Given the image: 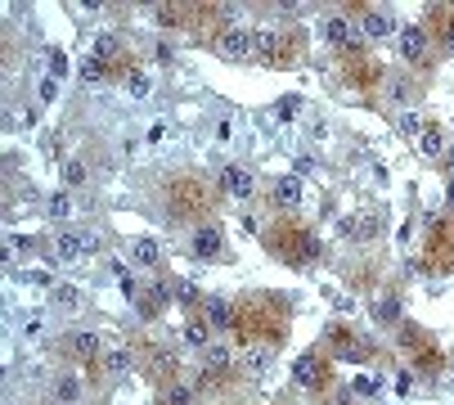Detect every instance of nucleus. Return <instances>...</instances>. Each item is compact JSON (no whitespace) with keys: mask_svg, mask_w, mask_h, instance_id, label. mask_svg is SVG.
Here are the masks:
<instances>
[{"mask_svg":"<svg viewBox=\"0 0 454 405\" xmlns=\"http://www.w3.org/2000/svg\"><path fill=\"white\" fill-rule=\"evenodd\" d=\"M292 383H297V387H315V383H320V356H311V351L297 356V365H292Z\"/></svg>","mask_w":454,"mask_h":405,"instance_id":"nucleus-10","label":"nucleus"},{"mask_svg":"<svg viewBox=\"0 0 454 405\" xmlns=\"http://www.w3.org/2000/svg\"><path fill=\"white\" fill-rule=\"evenodd\" d=\"M50 302L59 306V311H77V306H81V288L77 284H54L50 288Z\"/></svg>","mask_w":454,"mask_h":405,"instance_id":"nucleus-17","label":"nucleus"},{"mask_svg":"<svg viewBox=\"0 0 454 405\" xmlns=\"http://www.w3.org/2000/svg\"><path fill=\"white\" fill-rule=\"evenodd\" d=\"M100 77H104V64H100V59H85V64H81V81H85V86H95Z\"/></svg>","mask_w":454,"mask_h":405,"instance_id":"nucleus-31","label":"nucleus"},{"mask_svg":"<svg viewBox=\"0 0 454 405\" xmlns=\"http://www.w3.org/2000/svg\"><path fill=\"white\" fill-rule=\"evenodd\" d=\"M446 203L454 207V171H450V185H446Z\"/></svg>","mask_w":454,"mask_h":405,"instance_id":"nucleus-42","label":"nucleus"},{"mask_svg":"<svg viewBox=\"0 0 454 405\" xmlns=\"http://www.w3.org/2000/svg\"><path fill=\"white\" fill-rule=\"evenodd\" d=\"M315 257H320V239L301 230V235L288 243V262H292V266H306V262H315Z\"/></svg>","mask_w":454,"mask_h":405,"instance_id":"nucleus-8","label":"nucleus"},{"mask_svg":"<svg viewBox=\"0 0 454 405\" xmlns=\"http://www.w3.org/2000/svg\"><path fill=\"white\" fill-rule=\"evenodd\" d=\"M193 257H203V262H212V257H220V248H225V239H220V225H212V221H203L198 230H193Z\"/></svg>","mask_w":454,"mask_h":405,"instance_id":"nucleus-2","label":"nucleus"},{"mask_svg":"<svg viewBox=\"0 0 454 405\" xmlns=\"http://www.w3.org/2000/svg\"><path fill=\"white\" fill-rule=\"evenodd\" d=\"M427 54V32L423 28H400V59L405 64H419Z\"/></svg>","mask_w":454,"mask_h":405,"instance_id":"nucleus-5","label":"nucleus"},{"mask_svg":"<svg viewBox=\"0 0 454 405\" xmlns=\"http://www.w3.org/2000/svg\"><path fill=\"white\" fill-rule=\"evenodd\" d=\"M387 95H391V100H410V81H405V77H391V81H387Z\"/></svg>","mask_w":454,"mask_h":405,"instance_id":"nucleus-36","label":"nucleus"},{"mask_svg":"<svg viewBox=\"0 0 454 405\" xmlns=\"http://www.w3.org/2000/svg\"><path fill=\"white\" fill-rule=\"evenodd\" d=\"M36 95H41V104H54V95H59V77H45L41 86H36Z\"/></svg>","mask_w":454,"mask_h":405,"instance_id":"nucleus-33","label":"nucleus"},{"mask_svg":"<svg viewBox=\"0 0 454 405\" xmlns=\"http://www.w3.org/2000/svg\"><path fill=\"white\" fill-rule=\"evenodd\" d=\"M275 203L279 207H301V176H284L275 185Z\"/></svg>","mask_w":454,"mask_h":405,"instance_id":"nucleus-16","label":"nucleus"},{"mask_svg":"<svg viewBox=\"0 0 454 405\" xmlns=\"http://www.w3.org/2000/svg\"><path fill=\"white\" fill-rule=\"evenodd\" d=\"M131 262H135V266H157V262H162L157 239H131Z\"/></svg>","mask_w":454,"mask_h":405,"instance_id":"nucleus-13","label":"nucleus"},{"mask_svg":"<svg viewBox=\"0 0 454 405\" xmlns=\"http://www.w3.org/2000/svg\"><path fill=\"white\" fill-rule=\"evenodd\" d=\"M167 298H171V293H167V284H153V288H149V298L140 302V315H144V320H153V315H157V306H167Z\"/></svg>","mask_w":454,"mask_h":405,"instance_id":"nucleus-21","label":"nucleus"},{"mask_svg":"<svg viewBox=\"0 0 454 405\" xmlns=\"http://www.w3.org/2000/svg\"><path fill=\"white\" fill-rule=\"evenodd\" d=\"M198 203H203V189L193 185V180H180V185L171 189V212H193Z\"/></svg>","mask_w":454,"mask_h":405,"instance_id":"nucleus-9","label":"nucleus"},{"mask_svg":"<svg viewBox=\"0 0 454 405\" xmlns=\"http://www.w3.org/2000/svg\"><path fill=\"white\" fill-rule=\"evenodd\" d=\"M23 284H36V288H45V284H50V279H45L41 270H28V275H23Z\"/></svg>","mask_w":454,"mask_h":405,"instance_id":"nucleus-41","label":"nucleus"},{"mask_svg":"<svg viewBox=\"0 0 454 405\" xmlns=\"http://www.w3.org/2000/svg\"><path fill=\"white\" fill-rule=\"evenodd\" d=\"M54 262H85V248H81V230H59L54 235Z\"/></svg>","mask_w":454,"mask_h":405,"instance_id":"nucleus-3","label":"nucleus"},{"mask_svg":"<svg viewBox=\"0 0 454 405\" xmlns=\"http://www.w3.org/2000/svg\"><path fill=\"white\" fill-rule=\"evenodd\" d=\"M68 72V54L64 50H50V77H64Z\"/></svg>","mask_w":454,"mask_h":405,"instance_id":"nucleus-38","label":"nucleus"},{"mask_svg":"<svg viewBox=\"0 0 454 405\" xmlns=\"http://www.w3.org/2000/svg\"><path fill=\"white\" fill-rule=\"evenodd\" d=\"M117 50H121V45H117V36H113V32H100V36H95V45H90V59L108 64V59H117Z\"/></svg>","mask_w":454,"mask_h":405,"instance_id":"nucleus-19","label":"nucleus"},{"mask_svg":"<svg viewBox=\"0 0 454 405\" xmlns=\"http://www.w3.org/2000/svg\"><path fill=\"white\" fill-rule=\"evenodd\" d=\"M18 329H23V338H45V315L41 311H28L18 320Z\"/></svg>","mask_w":454,"mask_h":405,"instance_id":"nucleus-25","label":"nucleus"},{"mask_svg":"<svg viewBox=\"0 0 454 405\" xmlns=\"http://www.w3.org/2000/svg\"><path fill=\"white\" fill-rule=\"evenodd\" d=\"M54 405H64V401H54Z\"/></svg>","mask_w":454,"mask_h":405,"instance_id":"nucleus-45","label":"nucleus"},{"mask_svg":"<svg viewBox=\"0 0 454 405\" xmlns=\"http://www.w3.org/2000/svg\"><path fill=\"white\" fill-rule=\"evenodd\" d=\"M121 90L131 95V100H149L153 95V81H149V72H140V68H131L126 77H121Z\"/></svg>","mask_w":454,"mask_h":405,"instance_id":"nucleus-14","label":"nucleus"},{"mask_svg":"<svg viewBox=\"0 0 454 405\" xmlns=\"http://www.w3.org/2000/svg\"><path fill=\"white\" fill-rule=\"evenodd\" d=\"M104 370H108V374H126V370H131V351H126V347H108V351H104Z\"/></svg>","mask_w":454,"mask_h":405,"instance_id":"nucleus-22","label":"nucleus"},{"mask_svg":"<svg viewBox=\"0 0 454 405\" xmlns=\"http://www.w3.org/2000/svg\"><path fill=\"white\" fill-rule=\"evenodd\" d=\"M68 347H72V356H81V360H95V351H100V334H95V329H77Z\"/></svg>","mask_w":454,"mask_h":405,"instance_id":"nucleus-15","label":"nucleus"},{"mask_svg":"<svg viewBox=\"0 0 454 405\" xmlns=\"http://www.w3.org/2000/svg\"><path fill=\"white\" fill-rule=\"evenodd\" d=\"M360 28H364V36H369V41H383V36H391V32H396V18H391V14H383V9H369Z\"/></svg>","mask_w":454,"mask_h":405,"instance_id":"nucleus-11","label":"nucleus"},{"mask_svg":"<svg viewBox=\"0 0 454 405\" xmlns=\"http://www.w3.org/2000/svg\"><path fill=\"white\" fill-rule=\"evenodd\" d=\"M400 131H405V135H423L427 127H423V117H419V113H400Z\"/></svg>","mask_w":454,"mask_h":405,"instance_id":"nucleus-32","label":"nucleus"},{"mask_svg":"<svg viewBox=\"0 0 454 405\" xmlns=\"http://www.w3.org/2000/svg\"><path fill=\"white\" fill-rule=\"evenodd\" d=\"M355 36H360V32H355V23H351V18H342V14H333V18L324 23V41H328V45H337V50H351Z\"/></svg>","mask_w":454,"mask_h":405,"instance_id":"nucleus-4","label":"nucleus"},{"mask_svg":"<svg viewBox=\"0 0 454 405\" xmlns=\"http://www.w3.org/2000/svg\"><path fill=\"white\" fill-rule=\"evenodd\" d=\"M374 320H387V324L400 320V302H396V298H378V302H374Z\"/></svg>","mask_w":454,"mask_h":405,"instance_id":"nucleus-26","label":"nucleus"},{"mask_svg":"<svg viewBox=\"0 0 454 405\" xmlns=\"http://www.w3.org/2000/svg\"><path fill=\"white\" fill-rule=\"evenodd\" d=\"M297 108H301L297 95H284V100L275 104V117H279V122H292V113H297Z\"/></svg>","mask_w":454,"mask_h":405,"instance_id":"nucleus-29","label":"nucleus"},{"mask_svg":"<svg viewBox=\"0 0 454 405\" xmlns=\"http://www.w3.org/2000/svg\"><path fill=\"white\" fill-rule=\"evenodd\" d=\"M100 230H81V248H85V257H95V252H100Z\"/></svg>","mask_w":454,"mask_h":405,"instance_id":"nucleus-35","label":"nucleus"},{"mask_svg":"<svg viewBox=\"0 0 454 405\" xmlns=\"http://www.w3.org/2000/svg\"><path fill=\"white\" fill-rule=\"evenodd\" d=\"M229 360H234V356H229V347H216V342H212V347H203V365H207L212 374L229 370Z\"/></svg>","mask_w":454,"mask_h":405,"instance_id":"nucleus-20","label":"nucleus"},{"mask_svg":"<svg viewBox=\"0 0 454 405\" xmlns=\"http://www.w3.org/2000/svg\"><path fill=\"white\" fill-rule=\"evenodd\" d=\"M446 153H450V167H454V149H446Z\"/></svg>","mask_w":454,"mask_h":405,"instance_id":"nucleus-44","label":"nucleus"},{"mask_svg":"<svg viewBox=\"0 0 454 405\" xmlns=\"http://www.w3.org/2000/svg\"><path fill=\"white\" fill-rule=\"evenodd\" d=\"M220 54H225V59H248L252 54V32L229 28L225 36H220Z\"/></svg>","mask_w":454,"mask_h":405,"instance_id":"nucleus-7","label":"nucleus"},{"mask_svg":"<svg viewBox=\"0 0 454 405\" xmlns=\"http://www.w3.org/2000/svg\"><path fill=\"white\" fill-rule=\"evenodd\" d=\"M355 392H360V397H383V383H378V378H355Z\"/></svg>","mask_w":454,"mask_h":405,"instance_id":"nucleus-34","label":"nucleus"},{"mask_svg":"<svg viewBox=\"0 0 454 405\" xmlns=\"http://www.w3.org/2000/svg\"><path fill=\"white\" fill-rule=\"evenodd\" d=\"M185 342H189V347H212V324H207V320L185 324Z\"/></svg>","mask_w":454,"mask_h":405,"instance_id":"nucleus-23","label":"nucleus"},{"mask_svg":"<svg viewBox=\"0 0 454 405\" xmlns=\"http://www.w3.org/2000/svg\"><path fill=\"white\" fill-rule=\"evenodd\" d=\"M207 324L212 329H234V306H229V298H207Z\"/></svg>","mask_w":454,"mask_h":405,"instance_id":"nucleus-12","label":"nucleus"},{"mask_svg":"<svg viewBox=\"0 0 454 405\" xmlns=\"http://www.w3.org/2000/svg\"><path fill=\"white\" fill-rule=\"evenodd\" d=\"M45 212H50L54 221H68V212H72L68 194H64V189H59V194H50V199H45Z\"/></svg>","mask_w":454,"mask_h":405,"instance_id":"nucleus-28","label":"nucleus"},{"mask_svg":"<svg viewBox=\"0 0 454 405\" xmlns=\"http://www.w3.org/2000/svg\"><path fill=\"white\" fill-rule=\"evenodd\" d=\"M176 293H180V298H176L180 306H198V302H203V298H198V284H193V279H185V284H180Z\"/></svg>","mask_w":454,"mask_h":405,"instance_id":"nucleus-30","label":"nucleus"},{"mask_svg":"<svg viewBox=\"0 0 454 405\" xmlns=\"http://www.w3.org/2000/svg\"><path fill=\"white\" fill-rule=\"evenodd\" d=\"M64 176H68V185H81V180H85V167H81V163H68Z\"/></svg>","mask_w":454,"mask_h":405,"instance_id":"nucleus-40","label":"nucleus"},{"mask_svg":"<svg viewBox=\"0 0 454 405\" xmlns=\"http://www.w3.org/2000/svg\"><path fill=\"white\" fill-rule=\"evenodd\" d=\"M446 41H450V50H454V28H450V32H446Z\"/></svg>","mask_w":454,"mask_h":405,"instance_id":"nucleus-43","label":"nucleus"},{"mask_svg":"<svg viewBox=\"0 0 454 405\" xmlns=\"http://www.w3.org/2000/svg\"><path fill=\"white\" fill-rule=\"evenodd\" d=\"M374 230H378V216H360V221H355V239H369Z\"/></svg>","mask_w":454,"mask_h":405,"instance_id":"nucleus-39","label":"nucleus"},{"mask_svg":"<svg viewBox=\"0 0 454 405\" xmlns=\"http://www.w3.org/2000/svg\"><path fill=\"white\" fill-rule=\"evenodd\" d=\"M419 153L423 158H441V153H446V135H441V127H427L419 135Z\"/></svg>","mask_w":454,"mask_h":405,"instance_id":"nucleus-18","label":"nucleus"},{"mask_svg":"<svg viewBox=\"0 0 454 405\" xmlns=\"http://www.w3.org/2000/svg\"><path fill=\"white\" fill-rule=\"evenodd\" d=\"M167 405H193V392L189 387H171L167 392Z\"/></svg>","mask_w":454,"mask_h":405,"instance_id":"nucleus-37","label":"nucleus"},{"mask_svg":"<svg viewBox=\"0 0 454 405\" xmlns=\"http://www.w3.org/2000/svg\"><path fill=\"white\" fill-rule=\"evenodd\" d=\"M54 397L64 401V405H72V401L81 397V383H77L72 374H59V378H54Z\"/></svg>","mask_w":454,"mask_h":405,"instance_id":"nucleus-24","label":"nucleus"},{"mask_svg":"<svg viewBox=\"0 0 454 405\" xmlns=\"http://www.w3.org/2000/svg\"><path fill=\"white\" fill-rule=\"evenodd\" d=\"M239 365H243V374L261 378V374H270V365H275V351H270V347H243Z\"/></svg>","mask_w":454,"mask_h":405,"instance_id":"nucleus-6","label":"nucleus"},{"mask_svg":"<svg viewBox=\"0 0 454 405\" xmlns=\"http://www.w3.org/2000/svg\"><path fill=\"white\" fill-rule=\"evenodd\" d=\"M220 189H225L229 194V199H252V194H256V176H252V171L248 167H234V163H229V167H220Z\"/></svg>","mask_w":454,"mask_h":405,"instance_id":"nucleus-1","label":"nucleus"},{"mask_svg":"<svg viewBox=\"0 0 454 405\" xmlns=\"http://www.w3.org/2000/svg\"><path fill=\"white\" fill-rule=\"evenodd\" d=\"M275 32H252V54H261V59H275Z\"/></svg>","mask_w":454,"mask_h":405,"instance_id":"nucleus-27","label":"nucleus"}]
</instances>
